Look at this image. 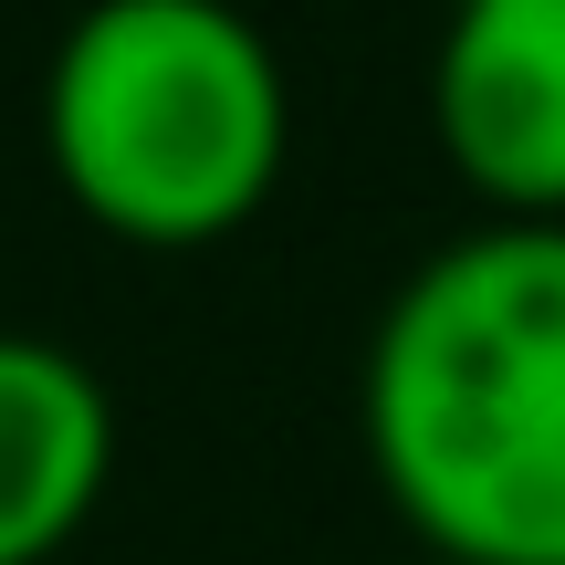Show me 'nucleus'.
<instances>
[{"mask_svg":"<svg viewBox=\"0 0 565 565\" xmlns=\"http://www.w3.org/2000/svg\"><path fill=\"white\" fill-rule=\"evenodd\" d=\"M294 95L231 0H84L42 74L63 189L126 242H210L273 189Z\"/></svg>","mask_w":565,"mask_h":565,"instance_id":"2","label":"nucleus"},{"mask_svg":"<svg viewBox=\"0 0 565 565\" xmlns=\"http://www.w3.org/2000/svg\"><path fill=\"white\" fill-rule=\"evenodd\" d=\"M366 461L429 555L565 565V221L471 231L387 294Z\"/></svg>","mask_w":565,"mask_h":565,"instance_id":"1","label":"nucleus"},{"mask_svg":"<svg viewBox=\"0 0 565 565\" xmlns=\"http://www.w3.org/2000/svg\"><path fill=\"white\" fill-rule=\"evenodd\" d=\"M116 471V398L53 335L0 324V565H42L74 545Z\"/></svg>","mask_w":565,"mask_h":565,"instance_id":"4","label":"nucleus"},{"mask_svg":"<svg viewBox=\"0 0 565 565\" xmlns=\"http://www.w3.org/2000/svg\"><path fill=\"white\" fill-rule=\"evenodd\" d=\"M429 565H461V555H429Z\"/></svg>","mask_w":565,"mask_h":565,"instance_id":"5","label":"nucleus"},{"mask_svg":"<svg viewBox=\"0 0 565 565\" xmlns=\"http://www.w3.org/2000/svg\"><path fill=\"white\" fill-rule=\"evenodd\" d=\"M429 116L471 189L513 221H565V0H450Z\"/></svg>","mask_w":565,"mask_h":565,"instance_id":"3","label":"nucleus"}]
</instances>
